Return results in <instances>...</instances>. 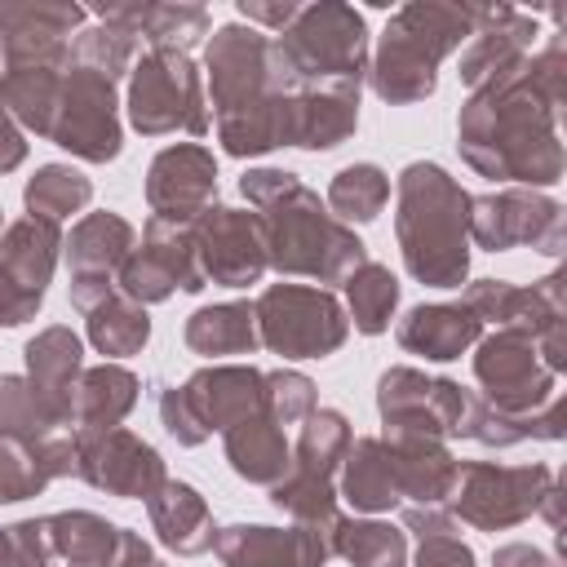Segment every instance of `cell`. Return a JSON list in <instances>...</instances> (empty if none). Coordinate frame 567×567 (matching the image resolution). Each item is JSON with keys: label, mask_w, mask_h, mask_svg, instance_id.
Segmentation results:
<instances>
[{"label": "cell", "mask_w": 567, "mask_h": 567, "mask_svg": "<svg viewBox=\"0 0 567 567\" xmlns=\"http://www.w3.org/2000/svg\"><path fill=\"white\" fill-rule=\"evenodd\" d=\"M128 115L142 133H164V128H204L199 120V97H195V71L182 53H151L137 62L133 93H128Z\"/></svg>", "instance_id": "5"}, {"label": "cell", "mask_w": 567, "mask_h": 567, "mask_svg": "<svg viewBox=\"0 0 567 567\" xmlns=\"http://www.w3.org/2000/svg\"><path fill=\"white\" fill-rule=\"evenodd\" d=\"M549 208H554V204L532 208V199H518V195L478 199L474 235H478L487 248H509V244H518V239H536V213H549Z\"/></svg>", "instance_id": "11"}, {"label": "cell", "mask_w": 567, "mask_h": 567, "mask_svg": "<svg viewBox=\"0 0 567 567\" xmlns=\"http://www.w3.org/2000/svg\"><path fill=\"white\" fill-rule=\"evenodd\" d=\"M266 385H270L266 394H270V403H275V416H284V421L301 416V412L315 403L310 381H306V377H297V372H275Z\"/></svg>", "instance_id": "22"}, {"label": "cell", "mask_w": 567, "mask_h": 567, "mask_svg": "<svg viewBox=\"0 0 567 567\" xmlns=\"http://www.w3.org/2000/svg\"><path fill=\"white\" fill-rule=\"evenodd\" d=\"M35 523H18V527H9L4 536H0V545H4V567H44V549L35 545Z\"/></svg>", "instance_id": "23"}, {"label": "cell", "mask_w": 567, "mask_h": 567, "mask_svg": "<svg viewBox=\"0 0 567 567\" xmlns=\"http://www.w3.org/2000/svg\"><path fill=\"white\" fill-rule=\"evenodd\" d=\"M346 496L359 509H390L399 501V474L390 461H377V443H359L346 465Z\"/></svg>", "instance_id": "13"}, {"label": "cell", "mask_w": 567, "mask_h": 567, "mask_svg": "<svg viewBox=\"0 0 567 567\" xmlns=\"http://www.w3.org/2000/svg\"><path fill=\"white\" fill-rule=\"evenodd\" d=\"M478 332V319L452 306H421L408 315V323L399 328V341L425 359H456L461 346H470V337Z\"/></svg>", "instance_id": "9"}, {"label": "cell", "mask_w": 567, "mask_h": 567, "mask_svg": "<svg viewBox=\"0 0 567 567\" xmlns=\"http://www.w3.org/2000/svg\"><path fill=\"white\" fill-rule=\"evenodd\" d=\"M226 447H230V461L244 478H257V483H270L284 465H288V447L284 439L266 425V421H235L230 434H226Z\"/></svg>", "instance_id": "10"}, {"label": "cell", "mask_w": 567, "mask_h": 567, "mask_svg": "<svg viewBox=\"0 0 567 567\" xmlns=\"http://www.w3.org/2000/svg\"><path fill=\"white\" fill-rule=\"evenodd\" d=\"M53 111H62V124H53L58 146L80 151L89 159H111L120 151V128L111 115V80L106 75L75 71L71 89H66V106H53Z\"/></svg>", "instance_id": "6"}, {"label": "cell", "mask_w": 567, "mask_h": 567, "mask_svg": "<svg viewBox=\"0 0 567 567\" xmlns=\"http://www.w3.org/2000/svg\"><path fill=\"white\" fill-rule=\"evenodd\" d=\"M416 567H474V558H470L465 545H456V540H447V536L439 532V536H430V540L421 545Z\"/></svg>", "instance_id": "24"}, {"label": "cell", "mask_w": 567, "mask_h": 567, "mask_svg": "<svg viewBox=\"0 0 567 567\" xmlns=\"http://www.w3.org/2000/svg\"><path fill=\"white\" fill-rule=\"evenodd\" d=\"M394 297H399V284L390 270L381 266H363L354 279H350V301H354V323L363 332H381L390 310H394Z\"/></svg>", "instance_id": "18"}, {"label": "cell", "mask_w": 567, "mask_h": 567, "mask_svg": "<svg viewBox=\"0 0 567 567\" xmlns=\"http://www.w3.org/2000/svg\"><path fill=\"white\" fill-rule=\"evenodd\" d=\"M341 554L354 567H399L403 563V536L381 523L341 527Z\"/></svg>", "instance_id": "19"}, {"label": "cell", "mask_w": 567, "mask_h": 567, "mask_svg": "<svg viewBox=\"0 0 567 567\" xmlns=\"http://www.w3.org/2000/svg\"><path fill=\"white\" fill-rule=\"evenodd\" d=\"M275 62L284 84L292 80H328L332 89H359L363 62V18L341 4L301 9L284 40L275 44Z\"/></svg>", "instance_id": "3"}, {"label": "cell", "mask_w": 567, "mask_h": 567, "mask_svg": "<svg viewBox=\"0 0 567 567\" xmlns=\"http://www.w3.org/2000/svg\"><path fill=\"white\" fill-rule=\"evenodd\" d=\"M465 195L447 182L443 168L434 164H412L403 173V252L416 279L452 288L465 275V248H461V226H465Z\"/></svg>", "instance_id": "1"}, {"label": "cell", "mask_w": 567, "mask_h": 567, "mask_svg": "<svg viewBox=\"0 0 567 567\" xmlns=\"http://www.w3.org/2000/svg\"><path fill=\"white\" fill-rule=\"evenodd\" d=\"M128 239H133V230H128L120 217H89V221L75 230V239H71V261H75L80 270H89V266L106 270V266H115V261L124 257Z\"/></svg>", "instance_id": "16"}, {"label": "cell", "mask_w": 567, "mask_h": 567, "mask_svg": "<svg viewBox=\"0 0 567 567\" xmlns=\"http://www.w3.org/2000/svg\"><path fill=\"white\" fill-rule=\"evenodd\" d=\"M27 359H31V377H40V381L49 385V381H62V377L75 372V363H80V341H75L71 332L53 328V332H44L40 341L27 346ZM44 385H35V390H44Z\"/></svg>", "instance_id": "21"}, {"label": "cell", "mask_w": 567, "mask_h": 567, "mask_svg": "<svg viewBox=\"0 0 567 567\" xmlns=\"http://www.w3.org/2000/svg\"><path fill=\"white\" fill-rule=\"evenodd\" d=\"M385 195H390V182H385L381 168H372V164H354V168H346V173L332 182V204H337L346 217H359V221H372V217L381 213Z\"/></svg>", "instance_id": "17"}, {"label": "cell", "mask_w": 567, "mask_h": 567, "mask_svg": "<svg viewBox=\"0 0 567 567\" xmlns=\"http://www.w3.org/2000/svg\"><path fill=\"white\" fill-rule=\"evenodd\" d=\"M84 199H89V182H84L80 173H71V168H44V173L27 186L31 213H49V217L71 213V208L84 204Z\"/></svg>", "instance_id": "20"}, {"label": "cell", "mask_w": 567, "mask_h": 567, "mask_svg": "<svg viewBox=\"0 0 567 567\" xmlns=\"http://www.w3.org/2000/svg\"><path fill=\"white\" fill-rule=\"evenodd\" d=\"M164 496H168V505L164 501H151V514H155V527H159V536L168 540V545H177L182 554H195V540H190V523L195 527H213L208 523V514H204V501H199V492L195 487H186V483H168L164 487Z\"/></svg>", "instance_id": "14"}, {"label": "cell", "mask_w": 567, "mask_h": 567, "mask_svg": "<svg viewBox=\"0 0 567 567\" xmlns=\"http://www.w3.org/2000/svg\"><path fill=\"white\" fill-rule=\"evenodd\" d=\"M186 341L199 354H235L252 346V310L248 306H217V310H199L186 323Z\"/></svg>", "instance_id": "12"}, {"label": "cell", "mask_w": 567, "mask_h": 567, "mask_svg": "<svg viewBox=\"0 0 567 567\" xmlns=\"http://www.w3.org/2000/svg\"><path fill=\"white\" fill-rule=\"evenodd\" d=\"M257 315H261L266 346L292 354V359L328 354L346 337L337 301L323 297V292H310V288H275V292L261 297Z\"/></svg>", "instance_id": "4"}, {"label": "cell", "mask_w": 567, "mask_h": 567, "mask_svg": "<svg viewBox=\"0 0 567 567\" xmlns=\"http://www.w3.org/2000/svg\"><path fill=\"white\" fill-rule=\"evenodd\" d=\"M483 9H403L385 27V44L377 58V93L385 102H412L434 89V62L478 22Z\"/></svg>", "instance_id": "2"}, {"label": "cell", "mask_w": 567, "mask_h": 567, "mask_svg": "<svg viewBox=\"0 0 567 567\" xmlns=\"http://www.w3.org/2000/svg\"><path fill=\"white\" fill-rule=\"evenodd\" d=\"M102 452L111 461H84V474L97 487H111L120 496H146L159 483V456L146 443H137L128 434H111Z\"/></svg>", "instance_id": "7"}, {"label": "cell", "mask_w": 567, "mask_h": 567, "mask_svg": "<svg viewBox=\"0 0 567 567\" xmlns=\"http://www.w3.org/2000/svg\"><path fill=\"white\" fill-rule=\"evenodd\" d=\"M204 270L221 284H248L261 270L257 252H244L239 244H252V221L248 217H230V208H213L208 221V239H204Z\"/></svg>", "instance_id": "8"}, {"label": "cell", "mask_w": 567, "mask_h": 567, "mask_svg": "<svg viewBox=\"0 0 567 567\" xmlns=\"http://www.w3.org/2000/svg\"><path fill=\"white\" fill-rule=\"evenodd\" d=\"M89 337H93L97 350H106V354H133L137 346H146L151 319H146V310H137V306L111 301V306H102V310L89 319Z\"/></svg>", "instance_id": "15"}, {"label": "cell", "mask_w": 567, "mask_h": 567, "mask_svg": "<svg viewBox=\"0 0 567 567\" xmlns=\"http://www.w3.org/2000/svg\"><path fill=\"white\" fill-rule=\"evenodd\" d=\"M239 13H244V18H252V22L284 27V22H292L301 9H297V4H284V9H279V4H248V0H244V4H239Z\"/></svg>", "instance_id": "25"}]
</instances>
